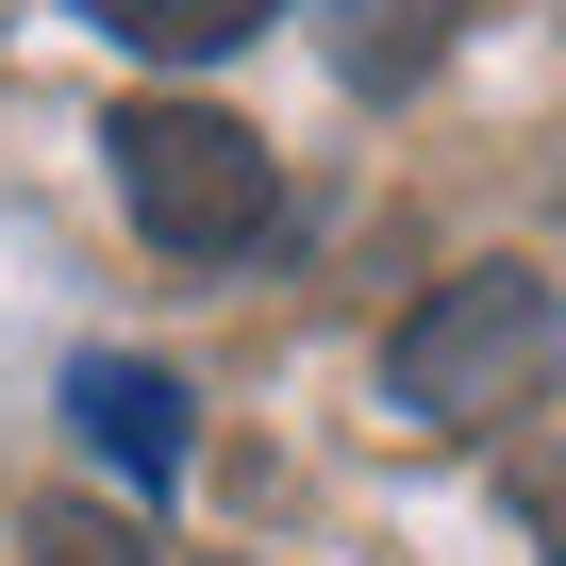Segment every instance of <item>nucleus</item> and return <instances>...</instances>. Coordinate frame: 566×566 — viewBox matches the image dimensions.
<instances>
[{"label":"nucleus","instance_id":"6e6552de","mask_svg":"<svg viewBox=\"0 0 566 566\" xmlns=\"http://www.w3.org/2000/svg\"><path fill=\"white\" fill-rule=\"evenodd\" d=\"M549 217H566V167H549Z\"/></svg>","mask_w":566,"mask_h":566},{"label":"nucleus","instance_id":"7ed1b4c3","mask_svg":"<svg viewBox=\"0 0 566 566\" xmlns=\"http://www.w3.org/2000/svg\"><path fill=\"white\" fill-rule=\"evenodd\" d=\"M67 417H84V450H101L117 483H150V500L184 483V384H167V367H134V350H84V367H67Z\"/></svg>","mask_w":566,"mask_h":566},{"label":"nucleus","instance_id":"1a4fd4ad","mask_svg":"<svg viewBox=\"0 0 566 566\" xmlns=\"http://www.w3.org/2000/svg\"><path fill=\"white\" fill-rule=\"evenodd\" d=\"M217 566H233V549H217Z\"/></svg>","mask_w":566,"mask_h":566},{"label":"nucleus","instance_id":"0eeeda50","mask_svg":"<svg viewBox=\"0 0 566 566\" xmlns=\"http://www.w3.org/2000/svg\"><path fill=\"white\" fill-rule=\"evenodd\" d=\"M516 533L566 566V433H549V450H516Z\"/></svg>","mask_w":566,"mask_h":566},{"label":"nucleus","instance_id":"423d86ee","mask_svg":"<svg viewBox=\"0 0 566 566\" xmlns=\"http://www.w3.org/2000/svg\"><path fill=\"white\" fill-rule=\"evenodd\" d=\"M18 549H34V566H167L117 500H34V516H18Z\"/></svg>","mask_w":566,"mask_h":566},{"label":"nucleus","instance_id":"f257e3e1","mask_svg":"<svg viewBox=\"0 0 566 566\" xmlns=\"http://www.w3.org/2000/svg\"><path fill=\"white\" fill-rule=\"evenodd\" d=\"M549 367H566V283L549 266H450L433 301L384 334V400L417 417V433H500V417H533L549 400Z\"/></svg>","mask_w":566,"mask_h":566},{"label":"nucleus","instance_id":"20e7f679","mask_svg":"<svg viewBox=\"0 0 566 566\" xmlns=\"http://www.w3.org/2000/svg\"><path fill=\"white\" fill-rule=\"evenodd\" d=\"M467 18H483V0H334L317 34H334V84H350V101H417V84L467 51Z\"/></svg>","mask_w":566,"mask_h":566},{"label":"nucleus","instance_id":"f03ea898","mask_svg":"<svg viewBox=\"0 0 566 566\" xmlns=\"http://www.w3.org/2000/svg\"><path fill=\"white\" fill-rule=\"evenodd\" d=\"M117 200H134V233L150 250H184V266H233V250H266L283 233V167H266V134L250 117H217V101H117Z\"/></svg>","mask_w":566,"mask_h":566},{"label":"nucleus","instance_id":"39448f33","mask_svg":"<svg viewBox=\"0 0 566 566\" xmlns=\"http://www.w3.org/2000/svg\"><path fill=\"white\" fill-rule=\"evenodd\" d=\"M67 18H101L117 51H167V67H217V51H250L283 0H67Z\"/></svg>","mask_w":566,"mask_h":566}]
</instances>
